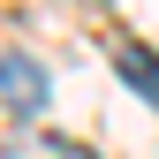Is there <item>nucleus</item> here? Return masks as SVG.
<instances>
[{"instance_id":"1","label":"nucleus","mask_w":159,"mask_h":159,"mask_svg":"<svg viewBox=\"0 0 159 159\" xmlns=\"http://www.w3.org/2000/svg\"><path fill=\"white\" fill-rule=\"evenodd\" d=\"M0 98H8L15 114H38L46 106V61H30V53H0Z\"/></svg>"},{"instance_id":"2","label":"nucleus","mask_w":159,"mask_h":159,"mask_svg":"<svg viewBox=\"0 0 159 159\" xmlns=\"http://www.w3.org/2000/svg\"><path fill=\"white\" fill-rule=\"evenodd\" d=\"M114 68H121L129 84L144 91L152 106H159V53H144V46H129V38H121V46H114Z\"/></svg>"},{"instance_id":"3","label":"nucleus","mask_w":159,"mask_h":159,"mask_svg":"<svg viewBox=\"0 0 159 159\" xmlns=\"http://www.w3.org/2000/svg\"><path fill=\"white\" fill-rule=\"evenodd\" d=\"M61 159H91V152H84V144H61Z\"/></svg>"}]
</instances>
